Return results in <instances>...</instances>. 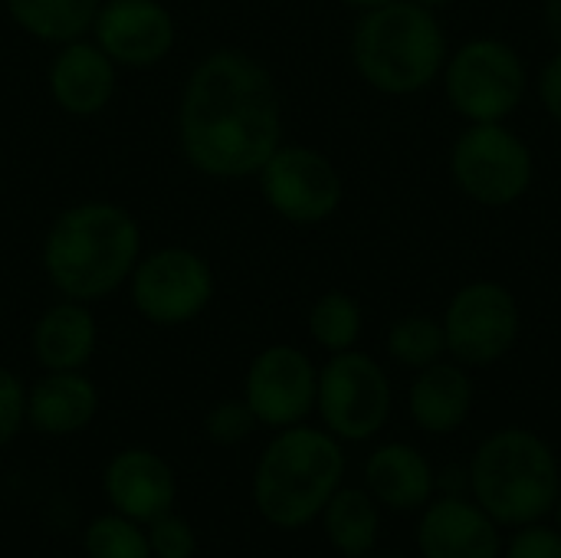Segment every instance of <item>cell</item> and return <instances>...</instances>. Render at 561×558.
Listing matches in <instances>:
<instances>
[{"label": "cell", "mask_w": 561, "mask_h": 558, "mask_svg": "<svg viewBox=\"0 0 561 558\" xmlns=\"http://www.w3.org/2000/svg\"><path fill=\"white\" fill-rule=\"evenodd\" d=\"M178 141L207 178H253L283 145L279 92L263 62L243 49L204 56L181 95Z\"/></svg>", "instance_id": "obj_1"}, {"label": "cell", "mask_w": 561, "mask_h": 558, "mask_svg": "<svg viewBox=\"0 0 561 558\" xmlns=\"http://www.w3.org/2000/svg\"><path fill=\"white\" fill-rule=\"evenodd\" d=\"M141 260V227L112 201L66 207L43 240V273L62 299L95 303L122 289Z\"/></svg>", "instance_id": "obj_2"}, {"label": "cell", "mask_w": 561, "mask_h": 558, "mask_svg": "<svg viewBox=\"0 0 561 558\" xmlns=\"http://www.w3.org/2000/svg\"><path fill=\"white\" fill-rule=\"evenodd\" d=\"M447 33L437 10L417 0H391L365 10L352 33V62L381 95H417L440 79Z\"/></svg>", "instance_id": "obj_3"}, {"label": "cell", "mask_w": 561, "mask_h": 558, "mask_svg": "<svg viewBox=\"0 0 561 558\" xmlns=\"http://www.w3.org/2000/svg\"><path fill=\"white\" fill-rule=\"evenodd\" d=\"M342 477L345 454L339 437L293 424L266 444L253 474V500L266 523L299 529L322 516L325 503L342 487Z\"/></svg>", "instance_id": "obj_4"}, {"label": "cell", "mask_w": 561, "mask_h": 558, "mask_svg": "<svg viewBox=\"0 0 561 558\" xmlns=\"http://www.w3.org/2000/svg\"><path fill=\"white\" fill-rule=\"evenodd\" d=\"M470 490L496 526H529L559 503V460L539 434L503 428L477 447L470 460Z\"/></svg>", "instance_id": "obj_5"}, {"label": "cell", "mask_w": 561, "mask_h": 558, "mask_svg": "<svg viewBox=\"0 0 561 558\" xmlns=\"http://www.w3.org/2000/svg\"><path fill=\"white\" fill-rule=\"evenodd\" d=\"M440 79L450 109L470 125L506 122L529 89V69L519 49L496 36H473L447 53Z\"/></svg>", "instance_id": "obj_6"}, {"label": "cell", "mask_w": 561, "mask_h": 558, "mask_svg": "<svg viewBox=\"0 0 561 558\" xmlns=\"http://www.w3.org/2000/svg\"><path fill=\"white\" fill-rule=\"evenodd\" d=\"M450 178L473 204L510 207L529 194L536 158L506 122H477L467 125L450 148Z\"/></svg>", "instance_id": "obj_7"}, {"label": "cell", "mask_w": 561, "mask_h": 558, "mask_svg": "<svg viewBox=\"0 0 561 558\" xmlns=\"http://www.w3.org/2000/svg\"><path fill=\"white\" fill-rule=\"evenodd\" d=\"M447 355L463 368H490L506 358L519 339L523 312L510 286L473 280L460 286L444 309Z\"/></svg>", "instance_id": "obj_8"}, {"label": "cell", "mask_w": 561, "mask_h": 558, "mask_svg": "<svg viewBox=\"0 0 561 558\" xmlns=\"http://www.w3.org/2000/svg\"><path fill=\"white\" fill-rule=\"evenodd\" d=\"M391 382L385 368L358 352H335L319 368L316 408L339 441H371L391 418Z\"/></svg>", "instance_id": "obj_9"}, {"label": "cell", "mask_w": 561, "mask_h": 558, "mask_svg": "<svg viewBox=\"0 0 561 558\" xmlns=\"http://www.w3.org/2000/svg\"><path fill=\"white\" fill-rule=\"evenodd\" d=\"M131 303L141 319L151 326H187L214 299V270L210 263L187 247H161L135 263Z\"/></svg>", "instance_id": "obj_10"}, {"label": "cell", "mask_w": 561, "mask_h": 558, "mask_svg": "<svg viewBox=\"0 0 561 558\" xmlns=\"http://www.w3.org/2000/svg\"><path fill=\"white\" fill-rule=\"evenodd\" d=\"M256 178L270 210L299 227L325 224L345 197L339 168L309 145H279Z\"/></svg>", "instance_id": "obj_11"}, {"label": "cell", "mask_w": 561, "mask_h": 558, "mask_svg": "<svg viewBox=\"0 0 561 558\" xmlns=\"http://www.w3.org/2000/svg\"><path fill=\"white\" fill-rule=\"evenodd\" d=\"M319 368L296 345L263 349L247 372L243 401L263 428H293L316 411Z\"/></svg>", "instance_id": "obj_12"}, {"label": "cell", "mask_w": 561, "mask_h": 558, "mask_svg": "<svg viewBox=\"0 0 561 558\" xmlns=\"http://www.w3.org/2000/svg\"><path fill=\"white\" fill-rule=\"evenodd\" d=\"M89 33L115 66L148 69L174 46V16L161 0H102Z\"/></svg>", "instance_id": "obj_13"}, {"label": "cell", "mask_w": 561, "mask_h": 558, "mask_svg": "<svg viewBox=\"0 0 561 558\" xmlns=\"http://www.w3.org/2000/svg\"><path fill=\"white\" fill-rule=\"evenodd\" d=\"M417 546L424 558H500L503 543L496 523L463 497H444L431 503L417 526Z\"/></svg>", "instance_id": "obj_14"}, {"label": "cell", "mask_w": 561, "mask_h": 558, "mask_svg": "<svg viewBox=\"0 0 561 558\" xmlns=\"http://www.w3.org/2000/svg\"><path fill=\"white\" fill-rule=\"evenodd\" d=\"M49 95L66 115H99L115 95V62L95 39L62 43L49 62Z\"/></svg>", "instance_id": "obj_15"}, {"label": "cell", "mask_w": 561, "mask_h": 558, "mask_svg": "<svg viewBox=\"0 0 561 558\" xmlns=\"http://www.w3.org/2000/svg\"><path fill=\"white\" fill-rule=\"evenodd\" d=\"M174 474L171 467L151 454V451H122L112 457L105 470V497L115 506V513L135 520V523H151L161 513H171L174 506Z\"/></svg>", "instance_id": "obj_16"}, {"label": "cell", "mask_w": 561, "mask_h": 558, "mask_svg": "<svg viewBox=\"0 0 561 558\" xmlns=\"http://www.w3.org/2000/svg\"><path fill=\"white\" fill-rule=\"evenodd\" d=\"M411 418L427 434H454L473 408V378L460 362H434L417 372L408 391Z\"/></svg>", "instance_id": "obj_17"}, {"label": "cell", "mask_w": 561, "mask_h": 558, "mask_svg": "<svg viewBox=\"0 0 561 558\" xmlns=\"http://www.w3.org/2000/svg\"><path fill=\"white\" fill-rule=\"evenodd\" d=\"M99 411V391L82 372H46L26 395V424L49 437H66Z\"/></svg>", "instance_id": "obj_18"}, {"label": "cell", "mask_w": 561, "mask_h": 558, "mask_svg": "<svg viewBox=\"0 0 561 558\" xmlns=\"http://www.w3.org/2000/svg\"><path fill=\"white\" fill-rule=\"evenodd\" d=\"M95 319L89 303L59 299L53 303L33 329V355L46 372H79L95 352Z\"/></svg>", "instance_id": "obj_19"}, {"label": "cell", "mask_w": 561, "mask_h": 558, "mask_svg": "<svg viewBox=\"0 0 561 558\" xmlns=\"http://www.w3.org/2000/svg\"><path fill=\"white\" fill-rule=\"evenodd\" d=\"M368 493L388 510H421L437 487L431 460L411 444H385L365 467Z\"/></svg>", "instance_id": "obj_20"}, {"label": "cell", "mask_w": 561, "mask_h": 558, "mask_svg": "<svg viewBox=\"0 0 561 558\" xmlns=\"http://www.w3.org/2000/svg\"><path fill=\"white\" fill-rule=\"evenodd\" d=\"M10 20L39 43H72L92 30L102 0H3Z\"/></svg>", "instance_id": "obj_21"}, {"label": "cell", "mask_w": 561, "mask_h": 558, "mask_svg": "<svg viewBox=\"0 0 561 558\" xmlns=\"http://www.w3.org/2000/svg\"><path fill=\"white\" fill-rule=\"evenodd\" d=\"M329 543L348 558H365L378 543V500L368 490H335L322 510Z\"/></svg>", "instance_id": "obj_22"}, {"label": "cell", "mask_w": 561, "mask_h": 558, "mask_svg": "<svg viewBox=\"0 0 561 558\" xmlns=\"http://www.w3.org/2000/svg\"><path fill=\"white\" fill-rule=\"evenodd\" d=\"M362 329H365L362 306L355 296H348L342 289L322 293L309 309V335L329 355L355 349L362 339Z\"/></svg>", "instance_id": "obj_23"}, {"label": "cell", "mask_w": 561, "mask_h": 558, "mask_svg": "<svg viewBox=\"0 0 561 558\" xmlns=\"http://www.w3.org/2000/svg\"><path fill=\"white\" fill-rule=\"evenodd\" d=\"M388 355L411 372H421L447 355V335L444 322L424 312L401 316L388 332Z\"/></svg>", "instance_id": "obj_24"}, {"label": "cell", "mask_w": 561, "mask_h": 558, "mask_svg": "<svg viewBox=\"0 0 561 558\" xmlns=\"http://www.w3.org/2000/svg\"><path fill=\"white\" fill-rule=\"evenodd\" d=\"M82 543L89 558H151L148 536L122 513L92 520Z\"/></svg>", "instance_id": "obj_25"}, {"label": "cell", "mask_w": 561, "mask_h": 558, "mask_svg": "<svg viewBox=\"0 0 561 558\" xmlns=\"http://www.w3.org/2000/svg\"><path fill=\"white\" fill-rule=\"evenodd\" d=\"M256 424H260V421H256V414L250 411L247 401H220V405L207 414L204 431H207V437H210L214 444L233 447V444H243V441L253 434Z\"/></svg>", "instance_id": "obj_26"}, {"label": "cell", "mask_w": 561, "mask_h": 558, "mask_svg": "<svg viewBox=\"0 0 561 558\" xmlns=\"http://www.w3.org/2000/svg\"><path fill=\"white\" fill-rule=\"evenodd\" d=\"M148 546H151V556L158 558H191L197 549L194 529L174 513H161L158 520H151Z\"/></svg>", "instance_id": "obj_27"}, {"label": "cell", "mask_w": 561, "mask_h": 558, "mask_svg": "<svg viewBox=\"0 0 561 558\" xmlns=\"http://www.w3.org/2000/svg\"><path fill=\"white\" fill-rule=\"evenodd\" d=\"M26 424V391L20 378L0 365V447L10 444Z\"/></svg>", "instance_id": "obj_28"}, {"label": "cell", "mask_w": 561, "mask_h": 558, "mask_svg": "<svg viewBox=\"0 0 561 558\" xmlns=\"http://www.w3.org/2000/svg\"><path fill=\"white\" fill-rule=\"evenodd\" d=\"M506 558H561V533L542 523L519 526L506 549Z\"/></svg>", "instance_id": "obj_29"}, {"label": "cell", "mask_w": 561, "mask_h": 558, "mask_svg": "<svg viewBox=\"0 0 561 558\" xmlns=\"http://www.w3.org/2000/svg\"><path fill=\"white\" fill-rule=\"evenodd\" d=\"M539 99H542V109L549 112V118L561 128V49H556V56L542 66Z\"/></svg>", "instance_id": "obj_30"}, {"label": "cell", "mask_w": 561, "mask_h": 558, "mask_svg": "<svg viewBox=\"0 0 561 558\" xmlns=\"http://www.w3.org/2000/svg\"><path fill=\"white\" fill-rule=\"evenodd\" d=\"M542 23H546L549 39L561 49V0H546L542 3Z\"/></svg>", "instance_id": "obj_31"}, {"label": "cell", "mask_w": 561, "mask_h": 558, "mask_svg": "<svg viewBox=\"0 0 561 558\" xmlns=\"http://www.w3.org/2000/svg\"><path fill=\"white\" fill-rule=\"evenodd\" d=\"M342 3H348V7H355V10H375V7H385V3H391V0H342Z\"/></svg>", "instance_id": "obj_32"}, {"label": "cell", "mask_w": 561, "mask_h": 558, "mask_svg": "<svg viewBox=\"0 0 561 558\" xmlns=\"http://www.w3.org/2000/svg\"><path fill=\"white\" fill-rule=\"evenodd\" d=\"M417 3H424V7H431V10H440V7H450V3H457V0H417Z\"/></svg>", "instance_id": "obj_33"}, {"label": "cell", "mask_w": 561, "mask_h": 558, "mask_svg": "<svg viewBox=\"0 0 561 558\" xmlns=\"http://www.w3.org/2000/svg\"><path fill=\"white\" fill-rule=\"evenodd\" d=\"M556 523H559V533H561V503H556Z\"/></svg>", "instance_id": "obj_34"}]
</instances>
